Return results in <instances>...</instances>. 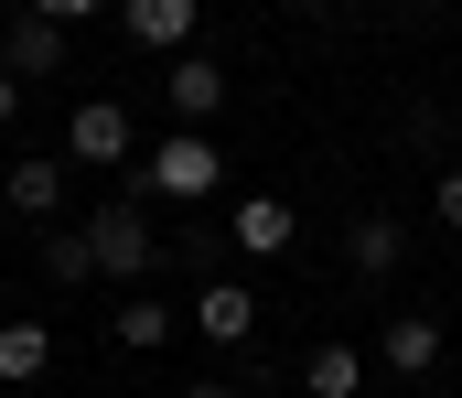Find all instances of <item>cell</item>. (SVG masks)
Returning <instances> with one entry per match:
<instances>
[{
	"label": "cell",
	"mask_w": 462,
	"mask_h": 398,
	"mask_svg": "<svg viewBox=\"0 0 462 398\" xmlns=\"http://www.w3.org/2000/svg\"><path fill=\"white\" fill-rule=\"evenodd\" d=\"M87 259H97V280H151V269H162L151 194H140V183H129V194H108V205H87Z\"/></svg>",
	"instance_id": "1"
},
{
	"label": "cell",
	"mask_w": 462,
	"mask_h": 398,
	"mask_svg": "<svg viewBox=\"0 0 462 398\" xmlns=\"http://www.w3.org/2000/svg\"><path fill=\"white\" fill-rule=\"evenodd\" d=\"M216 183H226V162H216L205 130H162L140 151V194H151V205H205Z\"/></svg>",
	"instance_id": "2"
},
{
	"label": "cell",
	"mask_w": 462,
	"mask_h": 398,
	"mask_svg": "<svg viewBox=\"0 0 462 398\" xmlns=\"http://www.w3.org/2000/svg\"><path fill=\"white\" fill-rule=\"evenodd\" d=\"M129 151H140V130H129V108H118V97H87V108L65 119V162H87V172H118Z\"/></svg>",
	"instance_id": "3"
},
{
	"label": "cell",
	"mask_w": 462,
	"mask_h": 398,
	"mask_svg": "<svg viewBox=\"0 0 462 398\" xmlns=\"http://www.w3.org/2000/svg\"><path fill=\"white\" fill-rule=\"evenodd\" d=\"M194 22H205V0H118V32L140 43V54H194Z\"/></svg>",
	"instance_id": "4"
},
{
	"label": "cell",
	"mask_w": 462,
	"mask_h": 398,
	"mask_svg": "<svg viewBox=\"0 0 462 398\" xmlns=\"http://www.w3.org/2000/svg\"><path fill=\"white\" fill-rule=\"evenodd\" d=\"M0 76H22V87H43V76H65V22H43V11H22V22H0Z\"/></svg>",
	"instance_id": "5"
},
{
	"label": "cell",
	"mask_w": 462,
	"mask_h": 398,
	"mask_svg": "<svg viewBox=\"0 0 462 398\" xmlns=\"http://www.w3.org/2000/svg\"><path fill=\"white\" fill-rule=\"evenodd\" d=\"M162 108H172V130L216 119V108H226V65H205V54H172V65H162Z\"/></svg>",
	"instance_id": "6"
},
{
	"label": "cell",
	"mask_w": 462,
	"mask_h": 398,
	"mask_svg": "<svg viewBox=\"0 0 462 398\" xmlns=\"http://www.w3.org/2000/svg\"><path fill=\"white\" fill-rule=\"evenodd\" d=\"M226 237L247 248V259H280V248L301 237V205H280V194H247V205H226Z\"/></svg>",
	"instance_id": "7"
},
{
	"label": "cell",
	"mask_w": 462,
	"mask_h": 398,
	"mask_svg": "<svg viewBox=\"0 0 462 398\" xmlns=\"http://www.w3.org/2000/svg\"><path fill=\"white\" fill-rule=\"evenodd\" d=\"M194 334H205V345H247V334H258V291H247V280H205V291H194Z\"/></svg>",
	"instance_id": "8"
},
{
	"label": "cell",
	"mask_w": 462,
	"mask_h": 398,
	"mask_svg": "<svg viewBox=\"0 0 462 398\" xmlns=\"http://www.w3.org/2000/svg\"><path fill=\"white\" fill-rule=\"evenodd\" d=\"M0 216L54 227V216H65V162H11V172H0Z\"/></svg>",
	"instance_id": "9"
},
{
	"label": "cell",
	"mask_w": 462,
	"mask_h": 398,
	"mask_svg": "<svg viewBox=\"0 0 462 398\" xmlns=\"http://www.w3.org/2000/svg\"><path fill=\"white\" fill-rule=\"evenodd\" d=\"M376 366H387V377H430V366H441V312H398V323L376 334Z\"/></svg>",
	"instance_id": "10"
},
{
	"label": "cell",
	"mask_w": 462,
	"mask_h": 398,
	"mask_svg": "<svg viewBox=\"0 0 462 398\" xmlns=\"http://www.w3.org/2000/svg\"><path fill=\"white\" fill-rule=\"evenodd\" d=\"M345 259H355V280H387V269L409 259V227H398V216H355V227H345Z\"/></svg>",
	"instance_id": "11"
},
{
	"label": "cell",
	"mask_w": 462,
	"mask_h": 398,
	"mask_svg": "<svg viewBox=\"0 0 462 398\" xmlns=\"http://www.w3.org/2000/svg\"><path fill=\"white\" fill-rule=\"evenodd\" d=\"M301 388L312 398H365V356H355V345H312V356H301Z\"/></svg>",
	"instance_id": "12"
},
{
	"label": "cell",
	"mask_w": 462,
	"mask_h": 398,
	"mask_svg": "<svg viewBox=\"0 0 462 398\" xmlns=\"http://www.w3.org/2000/svg\"><path fill=\"white\" fill-rule=\"evenodd\" d=\"M118 345H129V356H162V345H172V301H162V291H129V301H118Z\"/></svg>",
	"instance_id": "13"
},
{
	"label": "cell",
	"mask_w": 462,
	"mask_h": 398,
	"mask_svg": "<svg viewBox=\"0 0 462 398\" xmlns=\"http://www.w3.org/2000/svg\"><path fill=\"white\" fill-rule=\"evenodd\" d=\"M54 366V334L43 323H0V377H43Z\"/></svg>",
	"instance_id": "14"
},
{
	"label": "cell",
	"mask_w": 462,
	"mask_h": 398,
	"mask_svg": "<svg viewBox=\"0 0 462 398\" xmlns=\"http://www.w3.org/2000/svg\"><path fill=\"white\" fill-rule=\"evenodd\" d=\"M43 269H54V280H97V259H87V227H54V237H43Z\"/></svg>",
	"instance_id": "15"
},
{
	"label": "cell",
	"mask_w": 462,
	"mask_h": 398,
	"mask_svg": "<svg viewBox=\"0 0 462 398\" xmlns=\"http://www.w3.org/2000/svg\"><path fill=\"white\" fill-rule=\"evenodd\" d=\"M430 216H441V227H462V172H441V183H430Z\"/></svg>",
	"instance_id": "16"
},
{
	"label": "cell",
	"mask_w": 462,
	"mask_h": 398,
	"mask_svg": "<svg viewBox=\"0 0 462 398\" xmlns=\"http://www.w3.org/2000/svg\"><path fill=\"white\" fill-rule=\"evenodd\" d=\"M32 11H43V22H97L108 0H32Z\"/></svg>",
	"instance_id": "17"
},
{
	"label": "cell",
	"mask_w": 462,
	"mask_h": 398,
	"mask_svg": "<svg viewBox=\"0 0 462 398\" xmlns=\"http://www.w3.org/2000/svg\"><path fill=\"white\" fill-rule=\"evenodd\" d=\"M11 119H22V76H0V130H11Z\"/></svg>",
	"instance_id": "18"
},
{
	"label": "cell",
	"mask_w": 462,
	"mask_h": 398,
	"mask_svg": "<svg viewBox=\"0 0 462 398\" xmlns=\"http://www.w3.org/2000/svg\"><path fill=\"white\" fill-rule=\"evenodd\" d=\"M183 398H236V388H226V377H194V388H183Z\"/></svg>",
	"instance_id": "19"
},
{
	"label": "cell",
	"mask_w": 462,
	"mask_h": 398,
	"mask_svg": "<svg viewBox=\"0 0 462 398\" xmlns=\"http://www.w3.org/2000/svg\"><path fill=\"white\" fill-rule=\"evenodd\" d=\"M280 11H323V0H280Z\"/></svg>",
	"instance_id": "20"
},
{
	"label": "cell",
	"mask_w": 462,
	"mask_h": 398,
	"mask_svg": "<svg viewBox=\"0 0 462 398\" xmlns=\"http://www.w3.org/2000/svg\"><path fill=\"white\" fill-rule=\"evenodd\" d=\"M365 398H376V388H365Z\"/></svg>",
	"instance_id": "21"
}]
</instances>
